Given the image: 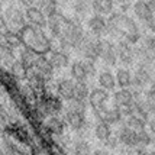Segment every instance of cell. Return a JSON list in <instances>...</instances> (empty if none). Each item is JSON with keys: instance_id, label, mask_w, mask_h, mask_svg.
<instances>
[{"instance_id": "484cf974", "label": "cell", "mask_w": 155, "mask_h": 155, "mask_svg": "<svg viewBox=\"0 0 155 155\" xmlns=\"http://www.w3.org/2000/svg\"><path fill=\"white\" fill-rule=\"evenodd\" d=\"M116 83L119 87H130L132 86V74L126 68H119L116 73Z\"/></svg>"}, {"instance_id": "8992f818", "label": "cell", "mask_w": 155, "mask_h": 155, "mask_svg": "<svg viewBox=\"0 0 155 155\" xmlns=\"http://www.w3.org/2000/svg\"><path fill=\"white\" fill-rule=\"evenodd\" d=\"M94 113L100 120L106 122V123H109V125L117 123V122H120V119H122L120 109L117 107V106H115V104H113V107L112 109L106 107V104H103V106H100V107L94 109Z\"/></svg>"}, {"instance_id": "60d3db41", "label": "cell", "mask_w": 155, "mask_h": 155, "mask_svg": "<svg viewBox=\"0 0 155 155\" xmlns=\"http://www.w3.org/2000/svg\"><path fill=\"white\" fill-rule=\"evenodd\" d=\"M20 3L23 5V6H26V7H29V6H32L35 3V0H19Z\"/></svg>"}, {"instance_id": "3957f363", "label": "cell", "mask_w": 155, "mask_h": 155, "mask_svg": "<svg viewBox=\"0 0 155 155\" xmlns=\"http://www.w3.org/2000/svg\"><path fill=\"white\" fill-rule=\"evenodd\" d=\"M84 31L81 28L80 23H77L74 20L68 19L67 25L62 29V34L58 36L60 44L62 49H70V48H77L80 45V42L84 38Z\"/></svg>"}, {"instance_id": "f6af8a7d", "label": "cell", "mask_w": 155, "mask_h": 155, "mask_svg": "<svg viewBox=\"0 0 155 155\" xmlns=\"http://www.w3.org/2000/svg\"><path fill=\"white\" fill-rule=\"evenodd\" d=\"M5 2H6V0H0V7H2V5H3Z\"/></svg>"}, {"instance_id": "277c9868", "label": "cell", "mask_w": 155, "mask_h": 155, "mask_svg": "<svg viewBox=\"0 0 155 155\" xmlns=\"http://www.w3.org/2000/svg\"><path fill=\"white\" fill-rule=\"evenodd\" d=\"M78 52H81V55L90 61L99 60V41L93 39L87 35H84L83 41L80 42V45L77 47Z\"/></svg>"}, {"instance_id": "74e56055", "label": "cell", "mask_w": 155, "mask_h": 155, "mask_svg": "<svg viewBox=\"0 0 155 155\" xmlns=\"http://www.w3.org/2000/svg\"><path fill=\"white\" fill-rule=\"evenodd\" d=\"M75 152H77V154H88V152H90L88 143L84 141H78L75 143Z\"/></svg>"}, {"instance_id": "8d00e7d4", "label": "cell", "mask_w": 155, "mask_h": 155, "mask_svg": "<svg viewBox=\"0 0 155 155\" xmlns=\"http://www.w3.org/2000/svg\"><path fill=\"white\" fill-rule=\"evenodd\" d=\"M142 47H145L148 51H151V52L155 54V36L147 35V36L142 39Z\"/></svg>"}, {"instance_id": "e575fe53", "label": "cell", "mask_w": 155, "mask_h": 155, "mask_svg": "<svg viewBox=\"0 0 155 155\" xmlns=\"http://www.w3.org/2000/svg\"><path fill=\"white\" fill-rule=\"evenodd\" d=\"M88 94H90V90H88V87H87V83H86V81H77V83H75V88H74L75 99L86 100V99H88Z\"/></svg>"}, {"instance_id": "9a60e30c", "label": "cell", "mask_w": 155, "mask_h": 155, "mask_svg": "<svg viewBox=\"0 0 155 155\" xmlns=\"http://www.w3.org/2000/svg\"><path fill=\"white\" fill-rule=\"evenodd\" d=\"M109 100V94H107V90H104V88H94V90H91L90 91V94H88V103L91 104V107L93 109H97L103 106V104H106V101Z\"/></svg>"}, {"instance_id": "30bf717a", "label": "cell", "mask_w": 155, "mask_h": 155, "mask_svg": "<svg viewBox=\"0 0 155 155\" xmlns=\"http://www.w3.org/2000/svg\"><path fill=\"white\" fill-rule=\"evenodd\" d=\"M152 80V71L149 70V65L147 64H139V67L136 68L135 75L132 77V84L135 87L143 88L145 86H148Z\"/></svg>"}, {"instance_id": "2e32d148", "label": "cell", "mask_w": 155, "mask_h": 155, "mask_svg": "<svg viewBox=\"0 0 155 155\" xmlns=\"http://www.w3.org/2000/svg\"><path fill=\"white\" fill-rule=\"evenodd\" d=\"M74 88H75V83L73 80H68V78L58 81V84H57L58 96L67 101L74 97Z\"/></svg>"}, {"instance_id": "e0dca14e", "label": "cell", "mask_w": 155, "mask_h": 155, "mask_svg": "<svg viewBox=\"0 0 155 155\" xmlns=\"http://www.w3.org/2000/svg\"><path fill=\"white\" fill-rule=\"evenodd\" d=\"M65 122L75 130H80L84 123H86V117H84V113L81 112H75V110H71V109H67L65 112Z\"/></svg>"}, {"instance_id": "603a6c76", "label": "cell", "mask_w": 155, "mask_h": 155, "mask_svg": "<svg viewBox=\"0 0 155 155\" xmlns=\"http://www.w3.org/2000/svg\"><path fill=\"white\" fill-rule=\"evenodd\" d=\"M71 77L75 81H87L88 74L86 65H84V61H74L71 64Z\"/></svg>"}, {"instance_id": "f35d334b", "label": "cell", "mask_w": 155, "mask_h": 155, "mask_svg": "<svg viewBox=\"0 0 155 155\" xmlns=\"http://www.w3.org/2000/svg\"><path fill=\"white\" fill-rule=\"evenodd\" d=\"M7 29V22L5 19V15L0 13V32H3V31H6Z\"/></svg>"}, {"instance_id": "4dcf8cb0", "label": "cell", "mask_w": 155, "mask_h": 155, "mask_svg": "<svg viewBox=\"0 0 155 155\" xmlns=\"http://www.w3.org/2000/svg\"><path fill=\"white\" fill-rule=\"evenodd\" d=\"M74 12L77 16L84 18L91 12V0H75Z\"/></svg>"}, {"instance_id": "ee69618b", "label": "cell", "mask_w": 155, "mask_h": 155, "mask_svg": "<svg viewBox=\"0 0 155 155\" xmlns=\"http://www.w3.org/2000/svg\"><path fill=\"white\" fill-rule=\"evenodd\" d=\"M148 23H149V26H151V29L154 31V34H155V16H152V18H151V20H149Z\"/></svg>"}, {"instance_id": "b9f144b4", "label": "cell", "mask_w": 155, "mask_h": 155, "mask_svg": "<svg viewBox=\"0 0 155 155\" xmlns=\"http://www.w3.org/2000/svg\"><path fill=\"white\" fill-rule=\"evenodd\" d=\"M147 3H148L149 9L152 10V13H155V0H147Z\"/></svg>"}, {"instance_id": "d6a6232c", "label": "cell", "mask_w": 155, "mask_h": 155, "mask_svg": "<svg viewBox=\"0 0 155 155\" xmlns=\"http://www.w3.org/2000/svg\"><path fill=\"white\" fill-rule=\"evenodd\" d=\"M145 120H147V119H143L142 116L134 113V115L128 116L126 125H128L129 128L135 129V130H141V129H145V126H147V122Z\"/></svg>"}, {"instance_id": "cb8c5ba5", "label": "cell", "mask_w": 155, "mask_h": 155, "mask_svg": "<svg viewBox=\"0 0 155 155\" xmlns=\"http://www.w3.org/2000/svg\"><path fill=\"white\" fill-rule=\"evenodd\" d=\"M0 39H2V42H3L5 45H7V47L12 48V49L19 48L20 45H22L19 34H18V32H13V31H7V29L6 31H3V32H2V36H0Z\"/></svg>"}, {"instance_id": "83f0119b", "label": "cell", "mask_w": 155, "mask_h": 155, "mask_svg": "<svg viewBox=\"0 0 155 155\" xmlns=\"http://www.w3.org/2000/svg\"><path fill=\"white\" fill-rule=\"evenodd\" d=\"M64 128H65V123L64 120H61L58 117H49L47 120V129L51 132V134H55V135H61L64 132Z\"/></svg>"}, {"instance_id": "7dc6e473", "label": "cell", "mask_w": 155, "mask_h": 155, "mask_svg": "<svg viewBox=\"0 0 155 155\" xmlns=\"http://www.w3.org/2000/svg\"><path fill=\"white\" fill-rule=\"evenodd\" d=\"M91 2H93V0H91Z\"/></svg>"}, {"instance_id": "7c38bea8", "label": "cell", "mask_w": 155, "mask_h": 155, "mask_svg": "<svg viewBox=\"0 0 155 155\" xmlns=\"http://www.w3.org/2000/svg\"><path fill=\"white\" fill-rule=\"evenodd\" d=\"M25 16H26V19L29 20V23H32L35 26H39V28L47 26V16H45V13L41 10L39 7H36V6L26 7Z\"/></svg>"}, {"instance_id": "5b68a950", "label": "cell", "mask_w": 155, "mask_h": 155, "mask_svg": "<svg viewBox=\"0 0 155 155\" xmlns=\"http://www.w3.org/2000/svg\"><path fill=\"white\" fill-rule=\"evenodd\" d=\"M99 58L106 65H115L117 61L116 47L107 39H99Z\"/></svg>"}, {"instance_id": "44dd1931", "label": "cell", "mask_w": 155, "mask_h": 155, "mask_svg": "<svg viewBox=\"0 0 155 155\" xmlns=\"http://www.w3.org/2000/svg\"><path fill=\"white\" fill-rule=\"evenodd\" d=\"M41 107L45 110V113H55V112H60L62 109V103L58 97H54V96H47L42 99V103H41Z\"/></svg>"}, {"instance_id": "4316f807", "label": "cell", "mask_w": 155, "mask_h": 155, "mask_svg": "<svg viewBox=\"0 0 155 155\" xmlns=\"http://www.w3.org/2000/svg\"><path fill=\"white\" fill-rule=\"evenodd\" d=\"M94 134H96V138L101 142H107V139L112 136V129L109 126V123L101 120L100 123H97V126L94 129Z\"/></svg>"}, {"instance_id": "5bb4252c", "label": "cell", "mask_w": 155, "mask_h": 155, "mask_svg": "<svg viewBox=\"0 0 155 155\" xmlns=\"http://www.w3.org/2000/svg\"><path fill=\"white\" fill-rule=\"evenodd\" d=\"M130 103H134V93L129 90V87H120V90L115 91V94H113V104L115 106L123 107Z\"/></svg>"}, {"instance_id": "d6986e66", "label": "cell", "mask_w": 155, "mask_h": 155, "mask_svg": "<svg viewBox=\"0 0 155 155\" xmlns=\"http://www.w3.org/2000/svg\"><path fill=\"white\" fill-rule=\"evenodd\" d=\"M134 10H135V15L138 16V19L143 20V22H149L151 18L154 16L152 10L149 9L148 3L145 0H136L135 5H134Z\"/></svg>"}, {"instance_id": "bcb514c9", "label": "cell", "mask_w": 155, "mask_h": 155, "mask_svg": "<svg viewBox=\"0 0 155 155\" xmlns=\"http://www.w3.org/2000/svg\"><path fill=\"white\" fill-rule=\"evenodd\" d=\"M0 42H2V39H0Z\"/></svg>"}, {"instance_id": "9c48e42d", "label": "cell", "mask_w": 155, "mask_h": 155, "mask_svg": "<svg viewBox=\"0 0 155 155\" xmlns=\"http://www.w3.org/2000/svg\"><path fill=\"white\" fill-rule=\"evenodd\" d=\"M67 22H68V19L64 16V15L60 13V12H57V13L48 16L47 28L49 29V32L52 34V36L58 38V36L62 34V29H64V26L67 25Z\"/></svg>"}, {"instance_id": "4fadbf2b", "label": "cell", "mask_w": 155, "mask_h": 155, "mask_svg": "<svg viewBox=\"0 0 155 155\" xmlns=\"http://www.w3.org/2000/svg\"><path fill=\"white\" fill-rule=\"evenodd\" d=\"M34 68L45 78V80L51 78V77H52V73H54V67H52L49 58H47L45 55H38V58L35 61Z\"/></svg>"}, {"instance_id": "1f68e13d", "label": "cell", "mask_w": 155, "mask_h": 155, "mask_svg": "<svg viewBox=\"0 0 155 155\" xmlns=\"http://www.w3.org/2000/svg\"><path fill=\"white\" fill-rule=\"evenodd\" d=\"M38 58V54H35L34 51L28 49V48H23L20 51V61L26 65V68H32L35 65V61Z\"/></svg>"}, {"instance_id": "8fae6325", "label": "cell", "mask_w": 155, "mask_h": 155, "mask_svg": "<svg viewBox=\"0 0 155 155\" xmlns=\"http://www.w3.org/2000/svg\"><path fill=\"white\" fill-rule=\"evenodd\" d=\"M88 31L94 36H101L107 32V20L104 19L101 15H93L90 19L87 20Z\"/></svg>"}, {"instance_id": "7bdbcfd3", "label": "cell", "mask_w": 155, "mask_h": 155, "mask_svg": "<svg viewBox=\"0 0 155 155\" xmlns=\"http://www.w3.org/2000/svg\"><path fill=\"white\" fill-rule=\"evenodd\" d=\"M149 129H151V132L155 135V117H152L151 122H149Z\"/></svg>"}, {"instance_id": "f546056e", "label": "cell", "mask_w": 155, "mask_h": 155, "mask_svg": "<svg viewBox=\"0 0 155 155\" xmlns=\"http://www.w3.org/2000/svg\"><path fill=\"white\" fill-rule=\"evenodd\" d=\"M38 7L45 13L47 18L58 12V3H57V0H39L38 2Z\"/></svg>"}, {"instance_id": "ffe728a7", "label": "cell", "mask_w": 155, "mask_h": 155, "mask_svg": "<svg viewBox=\"0 0 155 155\" xmlns=\"http://www.w3.org/2000/svg\"><path fill=\"white\" fill-rule=\"evenodd\" d=\"M49 61H51V64H52V67L54 68H65L68 67V64H70V58H68V55L65 51H51V55H49Z\"/></svg>"}, {"instance_id": "7a4b0ae2", "label": "cell", "mask_w": 155, "mask_h": 155, "mask_svg": "<svg viewBox=\"0 0 155 155\" xmlns=\"http://www.w3.org/2000/svg\"><path fill=\"white\" fill-rule=\"evenodd\" d=\"M107 32L119 38L128 41L129 44H136L139 41V31L135 20L122 13H113L107 20Z\"/></svg>"}, {"instance_id": "f1b7e54d", "label": "cell", "mask_w": 155, "mask_h": 155, "mask_svg": "<svg viewBox=\"0 0 155 155\" xmlns=\"http://www.w3.org/2000/svg\"><path fill=\"white\" fill-rule=\"evenodd\" d=\"M99 84L104 90H115V86H116L115 77L112 75L110 71H101L99 74Z\"/></svg>"}, {"instance_id": "ac0fdd59", "label": "cell", "mask_w": 155, "mask_h": 155, "mask_svg": "<svg viewBox=\"0 0 155 155\" xmlns=\"http://www.w3.org/2000/svg\"><path fill=\"white\" fill-rule=\"evenodd\" d=\"M119 141L128 147H136L138 145V136H136V130L132 128L126 126H122L119 129Z\"/></svg>"}, {"instance_id": "ba28073f", "label": "cell", "mask_w": 155, "mask_h": 155, "mask_svg": "<svg viewBox=\"0 0 155 155\" xmlns=\"http://www.w3.org/2000/svg\"><path fill=\"white\" fill-rule=\"evenodd\" d=\"M115 47H116V55L120 60L122 64H126V65L134 64V61H135V49L132 48V44H129L128 41L120 39Z\"/></svg>"}, {"instance_id": "6da1fadb", "label": "cell", "mask_w": 155, "mask_h": 155, "mask_svg": "<svg viewBox=\"0 0 155 155\" xmlns=\"http://www.w3.org/2000/svg\"><path fill=\"white\" fill-rule=\"evenodd\" d=\"M22 45L31 51H34L38 55H45L51 52V41L48 38L42 28L35 26V25H23L18 31Z\"/></svg>"}, {"instance_id": "ab89813d", "label": "cell", "mask_w": 155, "mask_h": 155, "mask_svg": "<svg viewBox=\"0 0 155 155\" xmlns=\"http://www.w3.org/2000/svg\"><path fill=\"white\" fill-rule=\"evenodd\" d=\"M148 99H151V100L155 101V83L151 86V88H149V93H148Z\"/></svg>"}, {"instance_id": "836d02e7", "label": "cell", "mask_w": 155, "mask_h": 155, "mask_svg": "<svg viewBox=\"0 0 155 155\" xmlns=\"http://www.w3.org/2000/svg\"><path fill=\"white\" fill-rule=\"evenodd\" d=\"M0 61L6 65H10L15 61V55H13V49L9 48L7 45H5L3 42H0Z\"/></svg>"}, {"instance_id": "52a82bcc", "label": "cell", "mask_w": 155, "mask_h": 155, "mask_svg": "<svg viewBox=\"0 0 155 155\" xmlns=\"http://www.w3.org/2000/svg\"><path fill=\"white\" fill-rule=\"evenodd\" d=\"M5 19H6L7 25H10L12 28H16V29L19 31L20 28L25 25L26 16H25V13H23L18 6L10 5V6H7L6 10H5Z\"/></svg>"}, {"instance_id": "7402d4cb", "label": "cell", "mask_w": 155, "mask_h": 155, "mask_svg": "<svg viewBox=\"0 0 155 155\" xmlns=\"http://www.w3.org/2000/svg\"><path fill=\"white\" fill-rule=\"evenodd\" d=\"M113 5H115L113 0H93L91 2V9L94 10V13L104 16V15L112 13Z\"/></svg>"}, {"instance_id": "d4e9b609", "label": "cell", "mask_w": 155, "mask_h": 155, "mask_svg": "<svg viewBox=\"0 0 155 155\" xmlns=\"http://www.w3.org/2000/svg\"><path fill=\"white\" fill-rule=\"evenodd\" d=\"M10 74L13 78L16 80H22V78H26L28 77V68L26 65L22 62L20 60H15L10 64Z\"/></svg>"}, {"instance_id": "d590c367", "label": "cell", "mask_w": 155, "mask_h": 155, "mask_svg": "<svg viewBox=\"0 0 155 155\" xmlns=\"http://www.w3.org/2000/svg\"><path fill=\"white\" fill-rule=\"evenodd\" d=\"M136 136H138V145H148L151 142V136L148 135V132L145 129L136 130Z\"/></svg>"}]
</instances>
